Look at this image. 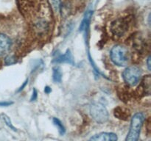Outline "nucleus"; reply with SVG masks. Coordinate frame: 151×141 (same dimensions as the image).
Wrapping results in <instances>:
<instances>
[{
    "label": "nucleus",
    "mask_w": 151,
    "mask_h": 141,
    "mask_svg": "<svg viewBox=\"0 0 151 141\" xmlns=\"http://www.w3.org/2000/svg\"><path fill=\"white\" fill-rule=\"evenodd\" d=\"M21 7L36 38L49 36L52 29V15L47 0H21Z\"/></svg>",
    "instance_id": "obj_1"
},
{
    "label": "nucleus",
    "mask_w": 151,
    "mask_h": 141,
    "mask_svg": "<svg viewBox=\"0 0 151 141\" xmlns=\"http://www.w3.org/2000/svg\"><path fill=\"white\" fill-rule=\"evenodd\" d=\"M145 117L144 113H137L134 115L131 120V126L127 135L125 141H139L140 132L143 126Z\"/></svg>",
    "instance_id": "obj_2"
},
{
    "label": "nucleus",
    "mask_w": 151,
    "mask_h": 141,
    "mask_svg": "<svg viewBox=\"0 0 151 141\" xmlns=\"http://www.w3.org/2000/svg\"><path fill=\"white\" fill-rule=\"evenodd\" d=\"M111 61L118 66H125L129 60V53L125 47L121 45L114 46L110 52Z\"/></svg>",
    "instance_id": "obj_3"
},
{
    "label": "nucleus",
    "mask_w": 151,
    "mask_h": 141,
    "mask_svg": "<svg viewBox=\"0 0 151 141\" xmlns=\"http://www.w3.org/2000/svg\"><path fill=\"white\" fill-rule=\"evenodd\" d=\"M90 115L98 123H104L109 120V115L107 109L100 103H93L90 106Z\"/></svg>",
    "instance_id": "obj_4"
},
{
    "label": "nucleus",
    "mask_w": 151,
    "mask_h": 141,
    "mask_svg": "<svg viewBox=\"0 0 151 141\" xmlns=\"http://www.w3.org/2000/svg\"><path fill=\"white\" fill-rule=\"evenodd\" d=\"M142 76V72L139 68L137 66H129L122 73L124 81L131 86H135L139 82Z\"/></svg>",
    "instance_id": "obj_5"
},
{
    "label": "nucleus",
    "mask_w": 151,
    "mask_h": 141,
    "mask_svg": "<svg viewBox=\"0 0 151 141\" xmlns=\"http://www.w3.org/2000/svg\"><path fill=\"white\" fill-rule=\"evenodd\" d=\"M128 24L125 19H118L112 23L111 26V32L114 36L117 38L123 36L128 31Z\"/></svg>",
    "instance_id": "obj_6"
},
{
    "label": "nucleus",
    "mask_w": 151,
    "mask_h": 141,
    "mask_svg": "<svg viewBox=\"0 0 151 141\" xmlns=\"http://www.w3.org/2000/svg\"><path fill=\"white\" fill-rule=\"evenodd\" d=\"M118 137L114 132H100L90 137L88 141H117Z\"/></svg>",
    "instance_id": "obj_7"
},
{
    "label": "nucleus",
    "mask_w": 151,
    "mask_h": 141,
    "mask_svg": "<svg viewBox=\"0 0 151 141\" xmlns=\"http://www.w3.org/2000/svg\"><path fill=\"white\" fill-rule=\"evenodd\" d=\"M11 46L10 38L4 34H0V57L5 55L10 51Z\"/></svg>",
    "instance_id": "obj_8"
},
{
    "label": "nucleus",
    "mask_w": 151,
    "mask_h": 141,
    "mask_svg": "<svg viewBox=\"0 0 151 141\" xmlns=\"http://www.w3.org/2000/svg\"><path fill=\"white\" fill-rule=\"evenodd\" d=\"M56 63H73V59H72V56L71 54L70 51L67 50L66 53L63 55L59 56L57 57L55 60Z\"/></svg>",
    "instance_id": "obj_9"
},
{
    "label": "nucleus",
    "mask_w": 151,
    "mask_h": 141,
    "mask_svg": "<svg viewBox=\"0 0 151 141\" xmlns=\"http://www.w3.org/2000/svg\"><path fill=\"white\" fill-rule=\"evenodd\" d=\"M92 11H88L86 13L85 16H84V19H83L82 22L81 24V26H80V31H83V29H86L88 28L90 23V20H91V18L92 16Z\"/></svg>",
    "instance_id": "obj_10"
},
{
    "label": "nucleus",
    "mask_w": 151,
    "mask_h": 141,
    "mask_svg": "<svg viewBox=\"0 0 151 141\" xmlns=\"http://www.w3.org/2000/svg\"><path fill=\"white\" fill-rule=\"evenodd\" d=\"M52 122L54 123L55 126L58 128V130L59 133L60 135H63L66 132V129H65L64 126L63 125L62 122L59 120L57 118H52Z\"/></svg>",
    "instance_id": "obj_11"
},
{
    "label": "nucleus",
    "mask_w": 151,
    "mask_h": 141,
    "mask_svg": "<svg viewBox=\"0 0 151 141\" xmlns=\"http://www.w3.org/2000/svg\"><path fill=\"white\" fill-rule=\"evenodd\" d=\"M62 77V73L59 67H55L53 68V73H52V78L53 80L55 82H59L61 80Z\"/></svg>",
    "instance_id": "obj_12"
},
{
    "label": "nucleus",
    "mask_w": 151,
    "mask_h": 141,
    "mask_svg": "<svg viewBox=\"0 0 151 141\" xmlns=\"http://www.w3.org/2000/svg\"><path fill=\"white\" fill-rule=\"evenodd\" d=\"M1 117H2V119L4 121V123H6V125H7L10 129H11L12 130H13L14 132H16V131H17V129H16V128L14 127V126L13 125V123H12L11 120H10V118H9L8 116L6 115L5 114H2L1 115Z\"/></svg>",
    "instance_id": "obj_13"
},
{
    "label": "nucleus",
    "mask_w": 151,
    "mask_h": 141,
    "mask_svg": "<svg viewBox=\"0 0 151 141\" xmlns=\"http://www.w3.org/2000/svg\"><path fill=\"white\" fill-rule=\"evenodd\" d=\"M52 4L54 10L56 12H59L60 10V0H52Z\"/></svg>",
    "instance_id": "obj_14"
},
{
    "label": "nucleus",
    "mask_w": 151,
    "mask_h": 141,
    "mask_svg": "<svg viewBox=\"0 0 151 141\" xmlns=\"http://www.w3.org/2000/svg\"><path fill=\"white\" fill-rule=\"evenodd\" d=\"M4 63L7 66H9V65H13L16 63V58L13 55H9L7 57H6L5 60H4Z\"/></svg>",
    "instance_id": "obj_15"
},
{
    "label": "nucleus",
    "mask_w": 151,
    "mask_h": 141,
    "mask_svg": "<svg viewBox=\"0 0 151 141\" xmlns=\"http://www.w3.org/2000/svg\"><path fill=\"white\" fill-rule=\"evenodd\" d=\"M13 104L12 101H1L0 102V107H7Z\"/></svg>",
    "instance_id": "obj_16"
},
{
    "label": "nucleus",
    "mask_w": 151,
    "mask_h": 141,
    "mask_svg": "<svg viewBox=\"0 0 151 141\" xmlns=\"http://www.w3.org/2000/svg\"><path fill=\"white\" fill-rule=\"evenodd\" d=\"M36 98H37V91H36V90L34 89L33 92H32V96H31L30 100L31 101H35V100L36 99Z\"/></svg>",
    "instance_id": "obj_17"
},
{
    "label": "nucleus",
    "mask_w": 151,
    "mask_h": 141,
    "mask_svg": "<svg viewBox=\"0 0 151 141\" xmlns=\"http://www.w3.org/2000/svg\"><path fill=\"white\" fill-rule=\"evenodd\" d=\"M147 68H148V70H150V56H149L147 57Z\"/></svg>",
    "instance_id": "obj_18"
},
{
    "label": "nucleus",
    "mask_w": 151,
    "mask_h": 141,
    "mask_svg": "<svg viewBox=\"0 0 151 141\" xmlns=\"http://www.w3.org/2000/svg\"><path fill=\"white\" fill-rule=\"evenodd\" d=\"M44 92H45L46 93H47V94L50 93L51 92V88H50V87L47 86L45 88H44Z\"/></svg>",
    "instance_id": "obj_19"
},
{
    "label": "nucleus",
    "mask_w": 151,
    "mask_h": 141,
    "mask_svg": "<svg viewBox=\"0 0 151 141\" xmlns=\"http://www.w3.org/2000/svg\"><path fill=\"white\" fill-rule=\"evenodd\" d=\"M27 82H28V79H27V80L24 82V83L23 85H22V86H21V88H19V90L18 91H21V90H23L24 88V87L26 86L27 84Z\"/></svg>",
    "instance_id": "obj_20"
}]
</instances>
